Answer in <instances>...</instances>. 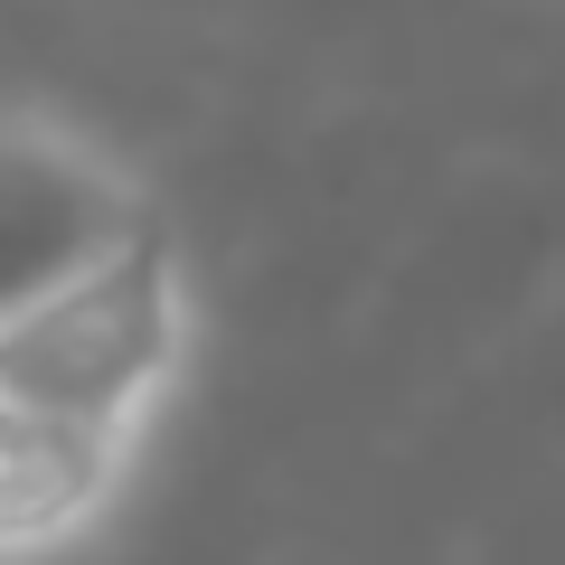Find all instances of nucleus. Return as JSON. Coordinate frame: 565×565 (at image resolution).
<instances>
[{"mask_svg":"<svg viewBox=\"0 0 565 565\" xmlns=\"http://www.w3.org/2000/svg\"><path fill=\"white\" fill-rule=\"evenodd\" d=\"M161 226V189L85 122L0 104V321Z\"/></svg>","mask_w":565,"mask_h":565,"instance_id":"f03ea898","label":"nucleus"},{"mask_svg":"<svg viewBox=\"0 0 565 565\" xmlns=\"http://www.w3.org/2000/svg\"><path fill=\"white\" fill-rule=\"evenodd\" d=\"M189 359H199V282H189V255L170 245V226L132 236L122 255L85 264L76 282L0 321V396L132 424V434L170 415V396L189 386Z\"/></svg>","mask_w":565,"mask_h":565,"instance_id":"f257e3e1","label":"nucleus"},{"mask_svg":"<svg viewBox=\"0 0 565 565\" xmlns=\"http://www.w3.org/2000/svg\"><path fill=\"white\" fill-rule=\"evenodd\" d=\"M132 424L57 415V405L0 396V565H57L114 527L141 471Z\"/></svg>","mask_w":565,"mask_h":565,"instance_id":"7ed1b4c3","label":"nucleus"}]
</instances>
